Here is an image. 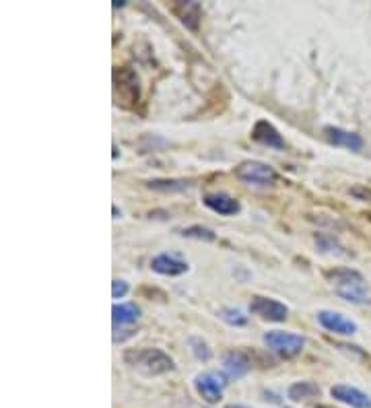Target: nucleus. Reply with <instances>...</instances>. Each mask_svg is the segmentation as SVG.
Returning a JSON list of instances; mask_svg holds the SVG:
<instances>
[{"instance_id":"1","label":"nucleus","mask_w":371,"mask_h":408,"mask_svg":"<svg viewBox=\"0 0 371 408\" xmlns=\"http://www.w3.org/2000/svg\"><path fill=\"white\" fill-rule=\"evenodd\" d=\"M326 281L340 299L355 305L371 303V289L361 272L353 268H334L326 272Z\"/></svg>"},{"instance_id":"2","label":"nucleus","mask_w":371,"mask_h":408,"mask_svg":"<svg viewBox=\"0 0 371 408\" xmlns=\"http://www.w3.org/2000/svg\"><path fill=\"white\" fill-rule=\"evenodd\" d=\"M124 361L145 375H163L175 367L173 359L161 348H128L124 353Z\"/></svg>"},{"instance_id":"3","label":"nucleus","mask_w":371,"mask_h":408,"mask_svg":"<svg viewBox=\"0 0 371 408\" xmlns=\"http://www.w3.org/2000/svg\"><path fill=\"white\" fill-rule=\"evenodd\" d=\"M235 177L243 184L268 188L279 181V173L264 161H243L235 167Z\"/></svg>"},{"instance_id":"4","label":"nucleus","mask_w":371,"mask_h":408,"mask_svg":"<svg viewBox=\"0 0 371 408\" xmlns=\"http://www.w3.org/2000/svg\"><path fill=\"white\" fill-rule=\"evenodd\" d=\"M264 344L273 353H277L279 357L293 359V357H297L303 351L305 338L299 336V334H293V332H285V330H268L264 334Z\"/></svg>"},{"instance_id":"5","label":"nucleus","mask_w":371,"mask_h":408,"mask_svg":"<svg viewBox=\"0 0 371 408\" xmlns=\"http://www.w3.org/2000/svg\"><path fill=\"white\" fill-rule=\"evenodd\" d=\"M114 91H116V99L118 103L132 107L139 103L141 99V87H139V77L132 69L122 66L114 71Z\"/></svg>"},{"instance_id":"6","label":"nucleus","mask_w":371,"mask_h":408,"mask_svg":"<svg viewBox=\"0 0 371 408\" xmlns=\"http://www.w3.org/2000/svg\"><path fill=\"white\" fill-rule=\"evenodd\" d=\"M225 386H227V380H225V375L219 373V371H205V373H198V375L194 378V388H196V392H198V394L202 396V400L209 402V405H215V402L221 400Z\"/></svg>"},{"instance_id":"7","label":"nucleus","mask_w":371,"mask_h":408,"mask_svg":"<svg viewBox=\"0 0 371 408\" xmlns=\"http://www.w3.org/2000/svg\"><path fill=\"white\" fill-rule=\"evenodd\" d=\"M250 312L254 316H258L260 320H266V322H285L287 316H289V308L285 303H281L277 299H270V297H262V295L252 297Z\"/></svg>"},{"instance_id":"8","label":"nucleus","mask_w":371,"mask_h":408,"mask_svg":"<svg viewBox=\"0 0 371 408\" xmlns=\"http://www.w3.org/2000/svg\"><path fill=\"white\" fill-rule=\"evenodd\" d=\"M318 322L326 328L328 332H334V334H343V336L357 334V324L353 320H349L347 316H343L338 312H332V310L318 312Z\"/></svg>"},{"instance_id":"9","label":"nucleus","mask_w":371,"mask_h":408,"mask_svg":"<svg viewBox=\"0 0 371 408\" xmlns=\"http://www.w3.org/2000/svg\"><path fill=\"white\" fill-rule=\"evenodd\" d=\"M188 268H190L188 262L175 254H159L150 260V270L163 276H180L188 272Z\"/></svg>"},{"instance_id":"10","label":"nucleus","mask_w":371,"mask_h":408,"mask_svg":"<svg viewBox=\"0 0 371 408\" xmlns=\"http://www.w3.org/2000/svg\"><path fill=\"white\" fill-rule=\"evenodd\" d=\"M252 369V361L243 351H229L223 357V373L231 380H241Z\"/></svg>"},{"instance_id":"11","label":"nucleus","mask_w":371,"mask_h":408,"mask_svg":"<svg viewBox=\"0 0 371 408\" xmlns=\"http://www.w3.org/2000/svg\"><path fill=\"white\" fill-rule=\"evenodd\" d=\"M332 398L343 402V405H349L353 408H371V398L370 394L361 392L359 388L355 386H347V384H338V386H332L330 390Z\"/></svg>"},{"instance_id":"12","label":"nucleus","mask_w":371,"mask_h":408,"mask_svg":"<svg viewBox=\"0 0 371 408\" xmlns=\"http://www.w3.org/2000/svg\"><path fill=\"white\" fill-rule=\"evenodd\" d=\"M205 206L211 209L213 213L217 215H223V217H231V215H237L241 211V204L237 198L229 196L227 192H209L205 198H202Z\"/></svg>"},{"instance_id":"13","label":"nucleus","mask_w":371,"mask_h":408,"mask_svg":"<svg viewBox=\"0 0 371 408\" xmlns=\"http://www.w3.org/2000/svg\"><path fill=\"white\" fill-rule=\"evenodd\" d=\"M252 141H256V143H260V145H264V147H268V149H277V151H283V149H285L283 136H281L279 130H277L270 122H266V120H258V122L254 124Z\"/></svg>"},{"instance_id":"14","label":"nucleus","mask_w":371,"mask_h":408,"mask_svg":"<svg viewBox=\"0 0 371 408\" xmlns=\"http://www.w3.org/2000/svg\"><path fill=\"white\" fill-rule=\"evenodd\" d=\"M324 134L328 139L330 145L334 147H343V149H349V151H361L363 149V139L351 130H345V128H338V126H326L324 128Z\"/></svg>"},{"instance_id":"15","label":"nucleus","mask_w":371,"mask_h":408,"mask_svg":"<svg viewBox=\"0 0 371 408\" xmlns=\"http://www.w3.org/2000/svg\"><path fill=\"white\" fill-rule=\"evenodd\" d=\"M171 10L188 29H192V31L198 29L200 17H202V8L198 2H175V4H171Z\"/></svg>"},{"instance_id":"16","label":"nucleus","mask_w":371,"mask_h":408,"mask_svg":"<svg viewBox=\"0 0 371 408\" xmlns=\"http://www.w3.org/2000/svg\"><path fill=\"white\" fill-rule=\"evenodd\" d=\"M141 318V308L137 303H116L112 308V322H114V330L120 326H130L137 324Z\"/></svg>"},{"instance_id":"17","label":"nucleus","mask_w":371,"mask_h":408,"mask_svg":"<svg viewBox=\"0 0 371 408\" xmlns=\"http://www.w3.org/2000/svg\"><path fill=\"white\" fill-rule=\"evenodd\" d=\"M320 396V388L313 382H297L289 388V400L301 402V400H309Z\"/></svg>"},{"instance_id":"18","label":"nucleus","mask_w":371,"mask_h":408,"mask_svg":"<svg viewBox=\"0 0 371 408\" xmlns=\"http://www.w3.org/2000/svg\"><path fill=\"white\" fill-rule=\"evenodd\" d=\"M148 188L157 190V192H182V190L190 188V181H186V179H150Z\"/></svg>"},{"instance_id":"19","label":"nucleus","mask_w":371,"mask_h":408,"mask_svg":"<svg viewBox=\"0 0 371 408\" xmlns=\"http://www.w3.org/2000/svg\"><path fill=\"white\" fill-rule=\"evenodd\" d=\"M219 318L223 322H227L229 326H245L248 324V316H243V312L237 308H225L219 312Z\"/></svg>"},{"instance_id":"20","label":"nucleus","mask_w":371,"mask_h":408,"mask_svg":"<svg viewBox=\"0 0 371 408\" xmlns=\"http://www.w3.org/2000/svg\"><path fill=\"white\" fill-rule=\"evenodd\" d=\"M182 236L184 238H194V240H205V242H213L215 240V233L207 227H200V225H192L188 229H182Z\"/></svg>"},{"instance_id":"21","label":"nucleus","mask_w":371,"mask_h":408,"mask_svg":"<svg viewBox=\"0 0 371 408\" xmlns=\"http://www.w3.org/2000/svg\"><path fill=\"white\" fill-rule=\"evenodd\" d=\"M128 291H130V287H128V283H126V281L116 278V281L112 283V297H114V299H122V297H126V295H128Z\"/></svg>"},{"instance_id":"22","label":"nucleus","mask_w":371,"mask_h":408,"mask_svg":"<svg viewBox=\"0 0 371 408\" xmlns=\"http://www.w3.org/2000/svg\"><path fill=\"white\" fill-rule=\"evenodd\" d=\"M192 344L196 346V348H194V353H196V357H198V359H205V361H207V359L211 357V351L207 348V344H205V342L200 344V340H192Z\"/></svg>"},{"instance_id":"23","label":"nucleus","mask_w":371,"mask_h":408,"mask_svg":"<svg viewBox=\"0 0 371 408\" xmlns=\"http://www.w3.org/2000/svg\"><path fill=\"white\" fill-rule=\"evenodd\" d=\"M225 408H250V407H243V405H227Z\"/></svg>"},{"instance_id":"24","label":"nucleus","mask_w":371,"mask_h":408,"mask_svg":"<svg viewBox=\"0 0 371 408\" xmlns=\"http://www.w3.org/2000/svg\"><path fill=\"white\" fill-rule=\"evenodd\" d=\"M316 408H328V407H316Z\"/></svg>"}]
</instances>
